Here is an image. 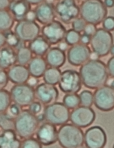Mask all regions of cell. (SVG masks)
Masks as SVG:
<instances>
[{"label": "cell", "mask_w": 114, "mask_h": 148, "mask_svg": "<svg viewBox=\"0 0 114 148\" xmlns=\"http://www.w3.org/2000/svg\"><path fill=\"white\" fill-rule=\"evenodd\" d=\"M82 83L90 89H97L106 85L109 77L106 64L99 60H90L79 69Z\"/></svg>", "instance_id": "1"}, {"label": "cell", "mask_w": 114, "mask_h": 148, "mask_svg": "<svg viewBox=\"0 0 114 148\" xmlns=\"http://www.w3.org/2000/svg\"><path fill=\"white\" fill-rule=\"evenodd\" d=\"M81 18L88 24L98 25L107 15V10L102 0H85L80 7Z\"/></svg>", "instance_id": "2"}, {"label": "cell", "mask_w": 114, "mask_h": 148, "mask_svg": "<svg viewBox=\"0 0 114 148\" xmlns=\"http://www.w3.org/2000/svg\"><path fill=\"white\" fill-rule=\"evenodd\" d=\"M58 140L62 148H80L84 143V134L80 127L73 123H65L58 131Z\"/></svg>", "instance_id": "3"}, {"label": "cell", "mask_w": 114, "mask_h": 148, "mask_svg": "<svg viewBox=\"0 0 114 148\" xmlns=\"http://www.w3.org/2000/svg\"><path fill=\"white\" fill-rule=\"evenodd\" d=\"M39 123L36 115L29 110H23L14 119V130L19 137L25 139L35 135Z\"/></svg>", "instance_id": "4"}, {"label": "cell", "mask_w": 114, "mask_h": 148, "mask_svg": "<svg viewBox=\"0 0 114 148\" xmlns=\"http://www.w3.org/2000/svg\"><path fill=\"white\" fill-rule=\"evenodd\" d=\"M113 42V35L110 32L99 28L91 36L90 43L93 52L99 57H103L110 52Z\"/></svg>", "instance_id": "5"}, {"label": "cell", "mask_w": 114, "mask_h": 148, "mask_svg": "<svg viewBox=\"0 0 114 148\" xmlns=\"http://www.w3.org/2000/svg\"><path fill=\"white\" fill-rule=\"evenodd\" d=\"M45 120L55 125L60 126L70 120L69 109L63 103L55 102L46 105L44 110Z\"/></svg>", "instance_id": "6"}, {"label": "cell", "mask_w": 114, "mask_h": 148, "mask_svg": "<svg viewBox=\"0 0 114 148\" xmlns=\"http://www.w3.org/2000/svg\"><path fill=\"white\" fill-rule=\"evenodd\" d=\"M55 10L57 18L66 24L72 23L80 14V8L75 0H59L55 6Z\"/></svg>", "instance_id": "7"}, {"label": "cell", "mask_w": 114, "mask_h": 148, "mask_svg": "<svg viewBox=\"0 0 114 148\" xmlns=\"http://www.w3.org/2000/svg\"><path fill=\"white\" fill-rule=\"evenodd\" d=\"M58 86L61 91L66 94H77L80 90L82 81L79 72L67 69L61 73Z\"/></svg>", "instance_id": "8"}, {"label": "cell", "mask_w": 114, "mask_h": 148, "mask_svg": "<svg viewBox=\"0 0 114 148\" xmlns=\"http://www.w3.org/2000/svg\"><path fill=\"white\" fill-rule=\"evenodd\" d=\"M12 101L22 107L29 106L35 99L34 87L28 83L16 84L10 90Z\"/></svg>", "instance_id": "9"}, {"label": "cell", "mask_w": 114, "mask_h": 148, "mask_svg": "<svg viewBox=\"0 0 114 148\" xmlns=\"http://www.w3.org/2000/svg\"><path fill=\"white\" fill-rule=\"evenodd\" d=\"M94 103L102 112H110L114 109V89L105 85L97 89L93 95Z\"/></svg>", "instance_id": "10"}, {"label": "cell", "mask_w": 114, "mask_h": 148, "mask_svg": "<svg viewBox=\"0 0 114 148\" xmlns=\"http://www.w3.org/2000/svg\"><path fill=\"white\" fill-rule=\"evenodd\" d=\"M39 25L35 21L25 19L17 23L14 32L19 39L24 42H30L39 36Z\"/></svg>", "instance_id": "11"}, {"label": "cell", "mask_w": 114, "mask_h": 148, "mask_svg": "<svg viewBox=\"0 0 114 148\" xmlns=\"http://www.w3.org/2000/svg\"><path fill=\"white\" fill-rule=\"evenodd\" d=\"M96 118V113L93 109L81 106L74 109L70 113V120L75 125L85 128L92 125Z\"/></svg>", "instance_id": "12"}, {"label": "cell", "mask_w": 114, "mask_h": 148, "mask_svg": "<svg viewBox=\"0 0 114 148\" xmlns=\"http://www.w3.org/2000/svg\"><path fill=\"white\" fill-rule=\"evenodd\" d=\"M41 32L42 36L50 45H55L63 40L66 30L61 22L54 20L42 27Z\"/></svg>", "instance_id": "13"}, {"label": "cell", "mask_w": 114, "mask_h": 148, "mask_svg": "<svg viewBox=\"0 0 114 148\" xmlns=\"http://www.w3.org/2000/svg\"><path fill=\"white\" fill-rule=\"evenodd\" d=\"M107 142V136L103 128L98 126L90 127L84 134V143L88 148H102Z\"/></svg>", "instance_id": "14"}, {"label": "cell", "mask_w": 114, "mask_h": 148, "mask_svg": "<svg viewBox=\"0 0 114 148\" xmlns=\"http://www.w3.org/2000/svg\"><path fill=\"white\" fill-rule=\"evenodd\" d=\"M92 51L87 45L77 44L70 47L67 51V59L75 66L83 65L90 58Z\"/></svg>", "instance_id": "15"}, {"label": "cell", "mask_w": 114, "mask_h": 148, "mask_svg": "<svg viewBox=\"0 0 114 148\" xmlns=\"http://www.w3.org/2000/svg\"><path fill=\"white\" fill-rule=\"evenodd\" d=\"M35 93L39 102L45 105L55 103L59 97V92L55 86L45 82L37 85Z\"/></svg>", "instance_id": "16"}, {"label": "cell", "mask_w": 114, "mask_h": 148, "mask_svg": "<svg viewBox=\"0 0 114 148\" xmlns=\"http://www.w3.org/2000/svg\"><path fill=\"white\" fill-rule=\"evenodd\" d=\"M37 139L42 145L54 144L58 140V131L55 125L47 122L42 123L36 132Z\"/></svg>", "instance_id": "17"}, {"label": "cell", "mask_w": 114, "mask_h": 148, "mask_svg": "<svg viewBox=\"0 0 114 148\" xmlns=\"http://www.w3.org/2000/svg\"><path fill=\"white\" fill-rule=\"evenodd\" d=\"M34 11L36 19L43 25L54 21L56 16L55 6L53 3L48 1L39 4Z\"/></svg>", "instance_id": "18"}, {"label": "cell", "mask_w": 114, "mask_h": 148, "mask_svg": "<svg viewBox=\"0 0 114 148\" xmlns=\"http://www.w3.org/2000/svg\"><path fill=\"white\" fill-rule=\"evenodd\" d=\"M9 80L15 84L26 83L30 78V72L26 65L14 64L8 72Z\"/></svg>", "instance_id": "19"}, {"label": "cell", "mask_w": 114, "mask_h": 148, "mask_svg": "<svg viewBox=\"0 0 114 148\" xmlns=\"http://www.w3.org/2000/svg\"><path fill=\"white\" fill-rule=\"evenodd\" d=\"M9 10L14 20L19 22L26 18L31 6L25 0H12Z\"/></svg>", "instance_id": "20"}, {"label": "cell", "mask_w": 114, "mask_h": 148, "mask_svg": "<svg viewBox=\"0 0 114 148\" xmlns=\"http://www.w3.org/2000/svg\"><path fill=\"white\" fill-rule=\"evenodd\" d=\"M22 141L14 129L3 130L0 132V148H20Z\"/></svg>", "instance_id": "21"}, {"label": "cell", "mask_w": 114, "mask_h": 148, "mask_svg": "<svg viewBox=\"0 0 114 148\" xmlns=\"http://www.w3.org/2000/svg\"><path fill=\"white\" fill-rule=\"evenodd\" d=\"M45 59L49 66L59 68L66 62V54L58 47H52L46 54Z\"/></svg>", "instance_id": "22"}, {"label": "cell", "mask_w": 114, "mask_h": 148, "mask_svg": "<svg viewBox=\"0 0 114 148\" xmlns=\"http://www.w3.org/2000/svg\"><path fill=\"white\" fill-rule=\"evenodd\" d=\"M17 62V52L15 49L7 45L0 48V68L9 69Z\"/></svg>", "instance_id": "23"}, {"label": "cell", "mask_w": 114, "mask_h": 148, "mask_svg": "<svg viewBox=\"0 0 114 148\" xmlns=\"http://www.w3.org/2000/svg\"><path fill=\"white\" fill-rule=\"evenodd\" d=\"M47 65L45 59L42 56L33 57L28 65L30 75L37 78L42 77L47 69Z\"/></svg>", "instance_id": "24"}, {"label": "cell", "mask_w": 114, "mask_h": 148, "mask_svg": "<svg viewBox=\"0 0 114 148\" xmlns=\"http://www.w3.org/2000/svg\"><path fill=\"white\" fill-rule=\"evenodd\" d=\"M51 45L42 36H39L35 39L30 42L28 47L33 54L37 56H43L46 55Z\"/></svg>", "instance_id": "25"}, {"label": "cell", "mask_w": 114, "mask_h": 148, "mask_svg": "<svg viewBox=\"0 0 114 148\" xmlns=\"http://www.w3.org/2000/svg\"><path fill=\"white\" fill-rule=\"evenodd\" d=\"M14 19L10 11L6 10H0V32L11 30L14 24Z\"/></svg>", "instance_id": "26"}, {"label": "cell", "mask_w": 114, "mask_h": 148, "mask_svg": "<svg viewBox=\"0 0 114 148\" xmlns=\"http://www.w3.org/2000/svg\"><path fill=\"white\" fill-rule=\"evenodd\" d=\"M61 73L59 69L51 67L49 68L44 73L43 80L45 83L55 86L58 83Z\"/></svg>", "instance_id": "27"}, {"label": "cell", "mask_w": 114, "mask_h": 148, "mask_svg": "<svg viewBox=\"0 0 114 148\" xmlns=\"http://www.w3.org/2000/svg\"><path fill=\"white\" fill-rule=\"evenodd\" d=\"M3 33L5 36L6 44L14 49L18 50L20 47L26 46L25 42L21 40L16 33L11 30Z\"/></svg>", "instance_id": "28"}, {"label": "cell", "mask_w": 114, "mask_h": 148, "mask_svg": "<svg viewBox=\"0 0 114 148\" xmlns=\"http://www.w3.org/2000/svg\"><path fill=\"white\" fill-rule=\"evenodd\" d=\"M32 58L33 53L29 47L24 46L17 50V60L19 64H28Z\"/></svg>", "instance_id": "29"}, {"label": "cell", "mask_w": 114, "mask_h": 148, "mask_svg": "<svg viewBox=\"0 0 114 148\" xmlns=\"http://www.w3.org/2000/svg\"><path fill=\"white\" fill-rule=\"evenodd\" d=\"M12 102L10 92L5 89L0 90V114L6 112Z\"/></svg>", "instance_id": "30"}, {"label": "cell", "mask_w": 114, "mask_h": 148, "mask_svg": "<svg viewBox=\"0 0 114 148\" xmlns=\"http://www.w3.org/2000/svg\"><path fill=\"white\" fill-rule=\"evenodd\" d=\"M63 103L69 109H74L80 105L79 96L77 94H67L63 97Z\"/></svg>", "instance_id": "31"}, {"label": "cell", "mask_w": 114, "mask_h": 148, "mask_svg": "<svg viewBox=\"0 0 114 148\" xmlns=\"http://www.w3.org/2000/svg\"><path fill=\"white\" fill-rule=\"evenodd\" d=\"M80 33L75 31L74 29H70L66 32L65 37V42L70 46L77 45L80 41Z\"/></svg>", "instance_id": "32"}, {"label": "cell", "mask_w": 114, "mask_h": 148, "mask_svg": "<svg viewBox=\"0 0 114 148\" xmlns=\"http://www.w3.org/2000/svg\"><path fill=\"white\" fill-rule=\"evenodd\" d=\"M14 119L7 114L3 113L0 114V128L2 130L14 129Z\"/></svg>", "instance_id": "33"}, {"label": "cell", "mask_w": 114, "mask_h": 148, "mask_svg": "<svg viewBox=\"0 0 114 148\" xmlns=\"http://www.w3.org/2000/svg\"><path fill=\"white\" fill-rule=\"evenodd\" d=\"M81 106L91 107L94 103L93 95L88 90H84L79 95Z\"/></svg>", "instance_id": "34"}, {"label": "cell", "mask_w": 114, "mask_h": 148, "mask_svg": "<svg viewBox=\"0 0 114 148\" xmlns=\"http://www.w3.org/2000/svg\"><path fill=\"white\" fill-rule=\"evenodd\" d=\"M42 147V145L37 139L31 137L25 139L23 141H22L21 148H41Z\"/></svg>", "instance_id": "35"}, {"label": "cell", "mask_w": 114, "mask_h": 148, "mask_svg": "<svg viewBox=\"0 0 114 148\" xmlns=\"http://www.w3.org/2000/svg\"><path fill=\"white\" fill-rule=\"evenodd\" d=\"M22 111V107L15 103H11L6 112L11 117L15 119L20 114Z\"/></svg>", "instance_id": "36"}, {"label": "cell", "mask_w": 114, "mask_h": 148, "mask_svg": "<svg viewBox=\"0 0 114 148\" xmlns=\"http://www.w3.org/2000/svg\"><path fill=\"white\" fill-rule=\"evenodd\" d=\"M86 22L81 18H77L72 22V27L73 29L79 32H81L84 30L86 24Z\"/></svg>", "instance_id": "37"}, {"label": "cell", "mask_w": 114, "mask_h": 148, "mask_svg": "<svg viewBox=\"0 0 114 148\" xmlns=\"http://www.w3.org/2000/svg\"><path fill=\"white\" fill-rule=\"evenodd\" d=\"M8 73L5 69L0 68V90L4 89L9 83Z\"/></svg>", "instance_id": "38"}, {"label": "cell", "mask_w": 114, "mask_h": 148, "mask_svg": "<svg viewBox=\"0 0 114 148\" xmlns=\"http://www.w3.org/2000/svg\"><path fill=\"white\" fill-rule=\"evenodd\" d=\"M104 29L107 31H113L114 30V17L109 16L104 19L102 23Z\"/></svg>", "instance_id": "39"}, {"label": "cell", "mask_w": 114, "mask_h": 148, "mask_svg": "<svg viewBox=\"0 0 114 148\" xmlns=\"http://www.w3.org/2000/svg\"><path fill=\"white\" fill-rule=\"evenodd\" d=\"M42 109V105L39 101V102L34 101L33 102L29 105V111L32 113L35 114L36 116L39 114L41 112Z\"/></svg>", "instance_id": "40"}, {"label": "cell", "mask_w": 114, "mask_h": 148, "mask_svg": "<svg viewBox=\"0 0 114 148\" xmlns=\"http://www.w3.org/2000/svg\"><path fill=\"white\" fill-rule=\"evenodd\" d=\"M107 67L109 75L114 78V56L108 60Z\"/></svg>", "instance_id": "41"}, {"label": "cell", "mask_w": 114, "mask_h": 148, "mask_svg": "<svg viewBox=\"0 0 114 148\" xmlns=\"http://www.w3.org/2000/svg\"><path fill=\"white\" fill-rule=\"evenodd\" d=\"M96 30V25L92 24H88L86 26L84 30V32L85 34L92 36Z\"/></svg>", "instance_id": "42"}, {"label": "cell", "mask_w": 114, "mask_h": 148, "mask_svg": "<svg viewBox=\"0 0 114 148\" xmlns=\"http://www.w3.org/2000/svg\"><path fill=\"white\" fill-rule=\"evenodd\" d=\"M91 36L84 33L81 37L80 41L81 44L83 45H88L90 43Z\"/></svg>", "instance_id": "43"}, {"label": "cell", "mask_w": 114, "mask_h": 148, "mask_svg": "<svg viewBox=\"0 0 114 148\" xmlns=\"http://www.w3.org/2000/svg\"><path fill=\"white\" fill-rule=\"evenodd\" d=\"M12 0H0V10L9 9Z\"/></svg>", "instance_id": "44"}, {"label": "cell", "mask_w": 114, "mask_h": 148, "mask_svg": "<svg viewBox=\"0 0 114 148\" xmlns=\"http://www.w3.org/2000/svg\"><path fill=\"white\" fill-rule=\"evenodd\" d=\"M39 80L35 77H33L31 78H30L28 81V84L31 85V86L34 87L35 86H36L37 84L39 83Z\"/></svg>", "instance_id": "45"}, {"label": "cell", "mask_w": 114, "mask_h": 148, "mask_svg": "<svg viewBox=\"0 0 114 148\" xmlns=\"http://www.w3.org/2000/svg\"><path fill=\"white\" fill-rule=\"evenodd\" d=\"M6 44L5 36L3 32H0V48Z\"/></svg>", "instance_id": "46"}, {"label": "cell", "mask_w": 114, "mask_h": 148, "mask_svg": "<svg viewBox=\"0 0 114 148\" xmlns=\"http://www.w3.org/2000/svg\"><path fill=\"white\" fill-rule=\"evenodd\" d=\"M27 19L28 20H32V21H35V13L34 10H31L30 12L28 14L27 16Z\"/></svg>", "instance_id": "47"}, {"label": "cell", "mask_w": 114, "mask_h": 148, "mask_svg": "<svg viewBox=\"0 0 114 148\" xmlns=\"http://www.w3.org/2000/svg\"><path fill=\"white\" fill-rule=\"evenodd\" d=\"M25 1L31 5H36L44 2L45 0H25Z\"/></svg>", "instance_id": "48"}, {"label": "cell", "mask_w": 114, "mask_h": 148, "mask_svg": "<svg viewBox=\"0 0 114 148\" xmlns=\"http://www.w3.org/2000/svg\"><path fill=\"white\" fill-rule=\"evenodd\" d=\"M104 3L108 8H111L114 6V0H104Z\"/></svg>", "instance_id": "49"}, {"label": "cell", "mask_w": 114, "mask_h": 148, "mask_svg": "<svg viewBox=\"0 0 114 148\" xmlns=\"http://www.w3.org/2000/svg\"><path fill=\"white\" fill-rule=\"evenodd\" d=\"M68 46V45L66 42H60L58 45V47L63 51H65L67 49Z\"/></svg>", "instance_id": "50"}, {"label": "cell", "mask_w": 114, "mask_h": 148, "mask_svg": "<svg viewBox=\"0 0 114 148\" xmlns=\"http://www.w3.org/2000/svg\"><path fill=\"white\" fill-rule=\"evenodd\" d=\"M36 116L39 123L42 122L45 120V118L44 114H39L37 115Z\"/></svg>", "instance_id": "51"}, {"label": "cell", "mask_w": 114, "mask_h": 148, "mask_svg": "<svg viewBox=\"0 0 114 148\" xmlns=\"http://www.w3.org/2000/svg\"><path fill=\"white\" fill-rule=\"evenodd\" d=\"M98 57L99 56L96 53H94V52H92L90 56V59L91 60H97L98 59Z\"/></svg>", "instance_id": "52"}, {"label": "cell", "mask_w": 114, "mask_h": 148, "mask_svg": "<svg viewBox=\"0 0 114 148\" xmlns=\"http://www.w3.org/2000/svg\"><path fill=\"white\" fill-rule=\"evenodd\" d=\"M109 86H110L111 87H112L114 89V79H113L111 82Z\"/></svg>", "instance_id": "53"}, {"label": "cell", "mask_w": 114, "mask_h": 148, "mask_svg": "<svg viewBox=\"0 0 114 148\" xmlns=\"http://www.w3.org/2000/svg\"><path fill=\"white\" fill-rule=\"evenodd\" d=\"M110 52L112 55L114 56V45L112 46Z\"/></svg>", "instance_id": "54"}, {"label": "cell", "mask_w": 114, "mask_h": 148, "mask_svg": "<svg viewBox=\"0 0 114 148\" xmlns=\"http://www.w3.org/2000/svg\"><path fill=\"white\" fill-rule=\"evenodd\" d=\"M113 148H114V145H113Z\"/></svg>", "instance_id": "55"}, {"label": "cell", "mask_w": 114, "mask_h": 148, "mask_svg": "<svg viewBox=\"0 0 114 148\" xmlns=\"http://www.w3.org/2000/svg\"><path fill=\"white\" fill-rule=\"evenodd\" d=\"M77 1H81V0H77Z\"/></svg>", "instance_id": "56"}]
</instances>
